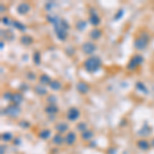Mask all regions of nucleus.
Listing matches in <instances>:
<instances>
[{"mask_svg":"<svg viewBox=\"0 0 154 154\" xmlns=\"http://www.w3.org/2000/svg\"><path fill=\"white\" fill-rule=\"evenodd\" d=\"M102 66V61L99 57L97 56H91L88 59H86L83 63V68L84 70L88 73H96L97 71L100 70Z\"/></svg>","mask_w":154,"mask_h":154,"instance_id":"1","label":"nucleus"},{"mask_svg":"<svg viewBox=\"0 0 154 154\" xmlns=\"http://www.w3.org/2000/svg\"><path fill=\"white\" fill-rule=\"evenodd\" d=\"M149 41H150V36L147 32H143L140 36H138L134 41V48L138 51H144L147 48Z\"/></svg>","mask_w":154,"mask_h":154,"instance_id":"2","label":"nucleus"},{"mask_svg":"<svg viewBox=\"0 0 154 154\" xmlns=\"http://www.w3.org/2000/svg\"><path fill=\"white\" fill-rule=\"evenodd\" d=\"M143 62H144L143 56H141V54H135V56L131 59V61L128 62L126 68H128V70H130V71H134V70H136L137 67L140 66Z\"/></svg>","mask_w":154,"mask_h":154,"instance_id":"3","label":"nucleus"},{"mask_svg":"<svg viewBox=\"0 0 154 154\" xmlns=\"http://www.w3.org/2000/svg\"><path fill=\"white\" fill-rule=\"evenodd\" d=\"M20 113H21V108L17 105H14V104L8 107H6V108L2 111V114L9 116V117H14V118L18 117L20 115Z\"/></svg>","mask_w":154,"mask_h":154,"instance_id":"4","label":"nucleus"},{"mask_svg":"<svg viewBox=\"0 0 154 154\" xmlns=\"http://www.w3.org/2000/svg\"><path fill=\"white\" fill-rule=\"evenodd\" d=\"M81 51L84 54H88V56H93V54L97 51V45L94 43L93 41H85L81 45Z\"/></svg>","mask_w":154,"mask_h":154,"instance_id":"5","label":"nucleus"},{"mask_svg":"<svg viewBox=\"0 0 154 154\" xmlns=\"http://www.w3.org/2000/svg\"><path fill=\"white\" fill-rule=\"evenodd\" d=\"M80 117V110L76 107H71L66 114V118L69 121H76L77 119Z\"/></svg>","mask_w":154,"mask_h":154,"instance_id":"6","label":"nucleus"},{"mask_svg":"<svg viewBox=\"0 0 154 154\" xmlns=\"http://www.w3.org/2000/svg\"><path fill=\"white\" fill-rule=\"evenodd\" d=\"M61 20V19H60ZM60 22V21H59ZM54 32H56V35L57 37H58L59 40L61 41H65L67 39V37H68V33H67L66 30H64L63 28H62L61 26H60V24H56L54 25Z\"/></svg>","mask_w":154,"mask_h":154,"instance_id":"7","label":"nucleus"},{"mask_svg":"<svg viewBox=\"0 0 154 154\" xmlns=\"http://www.w3.org/2000/svg\"><path fill=\"white\" fill-rule=\"evenodd\" d=\"M77 141V135L75 131H68L65 136V144L67 146H73Z\"/></svg>","mask_w":154,"mask_h":154,"instance_id":"8","label":"nucleus"},{"mask_svg":"<svg viewBox=\"0 0 154 154\" xmlns=\"http://www.w3.org/2000/svg\"><path fill=\"white\" fill-rule=\"evenodd\" d=\"M30 11H31V5H30L29 3H27V2H22V3H20L18 7H17V11H18V14H21V16L27 14L28 12H30Z\"/></svg>","mask_w":154,"mask_h":154,"instance_id":"9","label":"nucleus"},{"mask_svg":"<svg viewBox=\"0 0 154 154\" xmlns=\"http://www.w3.org/2000/svg\"><path fill=\"white\" fill-rule=\"evenodd\" d=\"M76 89L81 95H86V94H88L91 88H89V85L88 83L83 82V81H79V82L76 84Z\"/></svg>","mask_w":154,"mask_h":154,"instance_id":"10","label":"nucleus"},{"mask_svg":"<svg viewBox=\"0 0 154 154\" xmlns=\"http://www.w3.org/2000/svg\"><path fill=\"white\" fill-rule=\"evenodd\" d=\"M102 35H103V31H102L101 29H99V28H94V29H91V31H89V33H88V36H89V38L91 39V40H99V39L101 38Z\"/></svg>","mask_w":154,"mask_h":154,"instance_id":"11","label":"nucleus"},{"mask_svg":"<svg viewBox=\"0 0 154 154\" xmlns=\"http://www.w3.org/2000/svg\"><path fill=\"white\" fill-rule=\"evenodd\" d=\"M137 146H138V148L141 149V150L147 151L151 147V143L149 142L148 140H146V139H140V140L137 141Z\"/></svg>","mask_w":154,"mask_h":154,"instance_id":"12","label":"nucleus"},{"mask_svg":"<svg viewBox=\"0 0 154 154\" xmlns=\"http://www.w3.org/2000/svg\"><path fill=\"white\" fill-rule=\"evenodd\" d=\"M54 128H56V131H58L59 134H62V135L69 131V125L67 122H64V121L58 122Z\"/></svg>","mask_w":154,"mask_h":154,"instance_id":"13","label":"nucleus"},{"mask_svg":"<svg viewBox=\"0 0 154 154\" xmlns=\"http://www.w3.org/2000/svg\"><path fill=\"white\" fill-rule=\"evenodd\" d=\"M65 143V137L62 134L57 133L56 135L53 137V144H54L56 146H61Z\"/></svg>","mask_w":154,"mask_h":154,"instance_id":"14","label":"nucleus"},{"mask_svg":"<svg viewBox=\"0 0 154 154\" xmlns=\"http://www.w3.org/2000/svg\"><path fill=\"white\" fill-rule=\"evenodd\" d=\"M38 81H39V84H41V85L45 86V85H49V84H51V78L49 77V75H48V74L43 73V74H41V75L39 76Z\"/></svg>","mask_w":154,"mask_h":154,"instance_id":"15","label":"nucleus"},{"mask_svg":"<svg viewBox=\"0 0 154 154\" xmlns=\"http://www.w3.org/2000/svg\"><path fill=\"white\" fill-rule=\"evenodd\" d=\"M20 42H21V43L23 44V45H25V46H29V45H31V44L33 43L34 40L30 35L24 34V35H22L21 38H20Z\"/></svg>","mask_w":154,"mask_h":154,"instance_id":"16","label":"nucleus"},{"mask_svg":"<svg viewBox=\"0 0 154 154\" xmlns=\"http://www.w3.org/2000/svg\"><path fill=\"white\" fill-rule=\"evenodd\" d=\"M34 91H35V94H37V95L40 97L48 95V89H46L45 86L41 85V84H37V85L34 86Z\"/></svg>","mask_w":154,"mask_h":154,"instance_id":"17","label":"nucleus"},{"mask_svg":"<svg viewBox=\"0 0 154 154\" xmlns=\"http://www.w3.org/2000/svg\"><path fill=\"white\" fill-rule=\"evenodd\" d=\"M88 21H89V23L95 27V28H97V26H99V25L101 24V18L98 16V14H91V16H89Z\"/></svg>","mask_w":154,"mask_h":154,"instance_id":"18","label":"nucleus"},{"mask_svg":"<svg viewBox=\"0 0 154 154\" xmlns=\"http://www.w3.org/2000/svg\"><path fill=\"white\" fill-rule=\"evenodd\" d=\"M11 102H12V104H14V105L19 106L20 104L23 102V96H22V94H20V93L12 94V98H11Z\"/></svg>","mask_w":154,"mask_h":154,"instance_id":"19","label":"nucleus"},{"mask_svg":"<svg viewBox=\"0 0 154 154\" xmlns=\"http://www.w3.org/2000/svg\"><path fill=\"white\" fill-rule=\"evenodd\" d=\"M44 111H45V113L49 114V115H54V114H57L59 112V108L56 106V104H53V105L46 106L45 109H44Z\"/></svg>","mask_w":154,"mask_h":154,"instance_id":"20","label":"nucleus"},{"mask_svg":"<svg viewBox=\"0 0 154 154\" xmlns=\"http://www.w3.org/2000/svg\"><path fill=\"white\" fill-rule=\"evenodd\" d=\"M80 137L83 141H89L94 138V131L91 130H86L80 134Z\"/></svg>","mask_w":154,"mask_h":154,"instance_id":"21","label":"nucleus"},{"mask_svg":"<svg viewBox=\"0 0 154 154\" xmlns=\"http://www.w3.org/2000/svg\"><path fill=\"white\" fill-rule=\"evenodd\" d=\"M12 26L14 27L16 29H18L19 31H21V32H25L27 30V26L25 24L23 23H21L20 21H17V20H14L12 21V23H11Z\"/></svg>","mask_w":154,"mask_h":154,"instance_id":"22","label":"nucleus"},{"mask_svg":"<svg viewBox=\"0 0 154 154\" xmlns=\"http://www.w3.org/2000/svg\"><path fill=\"white\" fill-rule=\"evenodd\" d=\"M51 136V131L49 130H41L38 133V137L41 140H48Z\"/></svg>","mask_w":154,"mask_h":154,"instance_id":"23","label":"nucleus"},{"mask_svg":"<svg viewBox=\"0 0 154 154\" xmlns=\"http://www.w3.org/2000/svg\"><path fill=\"white\" fill-rule=\"evenodd\" d=\"M49 88H51V91H60L62 88V83L60 82L59 80H51V84H49Z\"/></svg>","mask_w":154,"mask_h":154,"instance_id":"24","label":"nucleus"},{"mask_svg":"<svg viewBox=\"0 0 154 154\" xmlns=\"http://www.w3.org/2000/svg\"><path fill=\"white\" fill-rule=\"evenodd\" d=\"M150 133H151V128L149 125H145L142 128V130H140L139 131V135L140 136H148V135H150Z\"/></svg>","mask_w":154,"mask_h":154,"instance_id":"25","label":"nucleus"},{"mask_svg":"<svg viewBox=\"0 0 154 154\" xmlns=\"http://www.w3.org/2000/svg\"><path fill=\"white\" fill-rule=\"evenodd\" d=\"M1 140L4 141V142H11V141L14 140V136H12L11 133L6 131V133H3L1 135Z\"/></svg>","mask_w":154,"mask_h":154,"instance_id":"26","label":"nucleus"},{"mask_svg":"<svg viewBox=\"0 0 154 154\" xmlns=\"http://www.w3.org/2000/svg\"><path fill=\"white\" fill-rule=\"evenodd\" d=\"M46 20H48V23H51L54 26V25H56V24L59 23L60 18H58L57 16H51V14H48V16H46Z\"/></svg>","mask_w":154,"mask_h":154,"instance_id":"27","label":"nucleus"},{"mask_svg":"<svg viewBox=\"0 0 154 154\" xmlns=\"http://www.w3.org/2000/svg\"><path fill=\"white\" fill-rule=\"evenodd\" d=\"M136 88L138 89V91H142V93H144L145 95H147L148 94V89H147V88L145 86V84H144L143 82H137L136 83Z\"/></svg>","mask_w":154,"mask_h":154,"instance_id":"28","label":"nucleus"},{"mask_svg":"<svg viewBox=\"0 0 154 154\" xmlns=\"http://www.w3.org/2000/svg\"><path fill=\"white\" fill-rule=\"evenodd\" d=\"M33 62L35 65H40L41 63V56L39 51H34L33 54Z\"/></svg>","mask_w":154,"mask_h":154,"instance_id":"29","label":"nucleus"},{"mask_svg":"<svg viewBox=\"0 0 154 154\" xmlns=\"http://www.w3.org/2000/svg\"><path fill=\"white\" fill-rule=\"evenodd\" d=\"M86 27V22L83 21V20H79L76 23V29L79 30V31H82V30L85 29Z\"/></svg>","mask_w":154,"mask_h":154,"instance_id":"30","label":"nucleus"},{"mask_svg":"<svg viewBox=\"0 0 154 154\" xmlns=\"http://www.w3.org/2000/svg\"><path fill=\"white\" fill-rule=\"evenodd\" d=\"M76 130L78 131H80V133H82V131H86V130H88V123H85V122H79V123H77Z\"/></svg>","mask_w":154,"mask_h":154,"instance_id":"31","label":"nucleus"},{"mask_svg":"<svg viewBox=\"0 0 154 154\" xmlns=\"http://www.w3.org/2000/svg\"><path fill=\"white\" fill-rule=\"evenodd\" d=\"M46 102L48 103V105H53V104H56L57 102V97L54 95H51L46 98Z\"/></svg>","mask_w":154,"mask_h":154,"instance_id":"32","label":"nucleus"},{"mask_svg":"<svg viewBox=\"0 0 154 154\" xmlns=\"http://www.w3.org/2000/svg\"><path fill=\"white\" fill-rule=\"evenodd\" d=\"M123 14H125V11H123V9H119V11L116 12L115 16H114V21H118V20H120L123 17Z\"/></svg>","mask_w":154,"mask_h":154,"instance_id":"33","label":"nucleus"},{"mask_svg":"<svg viewBox=\"0 0 154 154\" xmlns=\"http://www.w3.org/2000/svg\"><path fill=\"white\" fill-rule=\"evenodd\" d=\"M26 78L28 79V80H30V81H33V80H35V79L37 78V76H36V74L34 73V72H28L27 73V75H26Z\"/></svg>","mask_w":154,"mask_h":154,"instance_id":"34","label":"nucleus"},{"mask_svg":"<svg viewBox=\"0 0 154 154\" xmlns=\"http://www.w3.org/2000/svg\"><path fill=\"white\" fill-rule=\"evenodd\" d=\"M54 6V2L48 1V2H46L45 5H44V9H45V11H51V9H53Z\"/></svg>","mask_w":154,"mask_h":154,"instance_id":"35","label":"nucleus"},{"mask_svg":"<svg viewBox=\"0 0 154 154\" xmlns=\"http://www.w3.org/2000/svg\"><path fill=\"white\" fill-rule=\"evenodd\" d=\"M1 23L4 24L5 26H8V25H11L12 21L9 20L8 17H2V18H1Z\"/></svg>","mask_w":154,"mask_h":154,"instance_id":"36","label":"nucleus"},{"mask_svg":"<svg viewBox=\"0 0 154 154\" xmlns=\"http://www.w3.org/2000/svg\"><path fill=\"white\" fill-rule=\"evenodd\" d=\"M2 97H3V99H5V100H7V101H11L12 93H11V91H5Z\"/></svg>","mask_w":154,"mask_h":154,"instance_id":"37","label":"nucleus"},{"mask_svg":"<svg viewBox=\"0 0 154 154\" xmlns=\"http://www.w3.org/2000/svg\"><path fill=\"white\" fill-rule=\"evenodd\" d=\"M20 126H22V128H29L30 126V122H28V121H21L20 122Z\"/></svg>","mask_w":154,"mask_h":154,"instance_id":"38","label":"nucleus"},{"mask_svg":"<svg viewBox=\"0 0 154 154\" xmlns=\"http://www.w3.org/2000/svg\"><path fill=\"white\" fill-rule=\"evenodd\" d=\"M28 88H29V86L27 85V83H22L21 85H20V89H21V91H25Z\"/></svg>","mask_w":154,"mask_h":154,"instance_id":"39","label":"nucleus"},{"mask_svg":"<svg viewBox=\"0 0 154 154\" xmlns=\"http://www.w3.org/2000/svg\"><path fill=\"white\" fill-rule=\"evenodd\" d=\"M0 7H1V12H3V11H6V7L5 6H3V4H1V6H0Z\"/></svg>","mask_w":154,"mask_h":154,"instance_id":"40","label":"nucleus"},{"mask_svg":"<svg viewBox=\"0 0 154 154\" xmlns=\"http://www.w3.org/2000/svg\"><path fill=\"white\" fill-rule=\"evenodd\" d=\"M4 152H5V147L1 146V154H4Z\"/></svg>","mask_w":154,"mask_h":154,"instance_id":"41","label":"nucleus"},{"mask_svg":"<svg viewBox=\"0 0 154 154\" xmlns=\"http://www.w3.org/2000/svg\"><path fill=\"white\" fill-rule=\"evenodd\" d=\"M0 46H1V49H3V48H4V44H3V41H1V42H0Z\"/></svg>","mask_w":154,"mask_h":154,"instance_id":"42","label":"nucleus"},{"mask_svg":"<svg viewBox=\"0 0 154 154\" xmlns=\"http://www.w3.org/2000/svg\"><path fill=\"white\" fill-rule=\"evenodd\" d=\"M150 143H151V146H152V147L154 148V138L152 139V141H151V142H150Z\"/></svg>","mask_w":154,"mask_h":154,"instance_id":"43","label":"nucleus"}]
</instances>
